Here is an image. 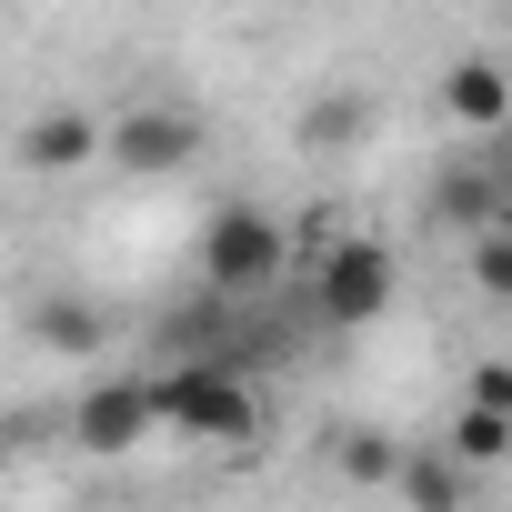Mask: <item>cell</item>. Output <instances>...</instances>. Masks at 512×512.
Segmentation results:
<instances>
[{
    "label": "cell",
    "instance_id": "1",
    "mask_svg": "<svg viewBox=\"0 0 512 512\" xmlns=\"http://www.w3.org/2000/svg\"><path fill=\"white\" fill-rule=\"evenodd\" d=\"M161 432H181L201 452H251L262 442V382L231 352H171L161 362Z\"/></svg>",
    "mask_w": 512,
    "mask_h": 512
},
{
    "label": "cell",
    "instance_id": "2",
    "mask_svg": "<svg viewBox=\"0 0 512 512\" xmlns=\"http://www.w3.org/2000/svg\"><path fill=\"white\" fill-rule=\"evenodd\" d=\"M282 272H292V231H282V211H262V201H221V211L201 221V282H211L221 302L272 292Z\"/></svg>",
    "mask_w": 512,
    "mask_h": 512
},
{
    "label": "cell",
    "instance_id": "3",
    "mask_svg": "<svg viewBox=\"0 0 512 512\" xmlns=\"http://www.w3.org/2000/svg\"><path fill=\"white\" fill-rule=\"evenodd\" d=\"M392 302H402V251H392V241H372V231L322 241V262H312V312H322L332 332H372Z\"/></svg>",
    "mask_w": 512,
    "mask_h": 512
},
{
    "label": "cell",
    "instance_id": "4",
    "mask_svg": "<svg viewBox=\"0 0 512 512\" xmlns=\"http://www.w3.org/2000/svg\"><path fill=\"white\" fill-rule=\"evenodd\" d=\"M61 432H71V452H91V462H131V452L161 432V372H101V382H81L71 412H61Z\"/></svg>",
    "mask_w": 512,
    "mask_h": 512
},
{
    "label": "cell",
    "instance_id": "5",
    "mask_svg": "<svg viewBox=\"0 0 512 512\" xmlns=\"http://www.w3.org/2000/svg\"><path fill=\"white\" fill-rule=\"evenodd\" d=\"M191 151H201V111H181V101H131L111 121V161L131 181H171Z\"/></svg>",
    "mask_w": 512,
    "mask_h": 512
},
{
    "label": "cell",
    "instance_id": "6",
    "mask_svg": "<svg viewBox=\"0 0 512 512\" xmlns=\"http://www.w3.org/2000/svg\"><path fill=\"white\" fill-rule=\"evenodd\" d=\"M21 171H91V161H111V121H91V111H71V101H51V111H31L21 121Z\"/></svg>",
    "mask_w": 512,
    "mask_h": 512
},
{
    "label": "cell",
    "instance_id": "7",
    "mask_svg": "<svg viewBox=\"0 0 512 512\" xmlns=\"http://www.w3.org/2000/svg\"><path fill=\"white\" fill-rule=\"evenodd\" d=\"M442 121H452V131H482V141H492V131H512V71H502V61H482V51H472V61H452V71H442Z\"/></svg>",
    "mask_w": 512,
    "mask_h": 512
},
{
    "label": "cell",
    "instance_id": "8",
    "mask_svg": "<svg viewBox=\"0 0 512 512\" xmlns=\"http://www.w3.org/2000/svg\"><path fill=\"white\" fill-rule=\"evenodd\" d=\"M21 332H31V352H51V362H101V342H111V322H101L81 292H41V302L21 312Z\"/></svg>",
    "mask_w": 512,
    "mask_h": 512
},
{
    "label": "cell",
    "instance_id": "9",
    "mask_svg": "<svg viewBox=\"0 0 512 512\" xmlns=\"http://www.w3.org/2000/svg\"><path fill=\"white\" fill-rule=\"evenodd\" d=\"M392 492H402L412 512H472V462H462L452 442H412Z\"/></svg>",
    "mask_w": 512,
    "mask_h": 512
},
{
    "label": "cell",
    "instance_id": "10",
    "mask_svg": "<svg viewBox=\"0 0 512 512\" xmlns=\"http://www.w3.org/2000/svg\"><path fill=\"white\" fill-rule=\"evenodd\" d=\"M292 141H302L312 161H342L352 141H372V91H322V101L292 121Z\"/></svg>",
    "mask_w": 512,
    "mask_h": 512
},
{
    "label": "cell",
    "instance_id": "11",
    "mask_svg": "<svg viewBox=\"0 0 512 512\" xmlns=\"http://www.w3.org/2000/svg\"><path fill=\"white\" fill-rule=\"evenodd\" d=\"M432 211H442V221H462V231H502V181H492V161L442 171V181H432Z\"/></svg>",
    "mask_w": 512,
    "mask_h": 512
},
{
    "label": "cell",
    "instance_id": "12",
    "mask_svg": "<svg viewBox=\"0 0 512 512\" xmlns=\"http://www.w3.org/2000/svg\"><path fill=\"white\" fill-rule=\"evenodd\" d=\"M452 452H462L472 472L512 462V412H492V402H462V422H452Z\"/></svg>",
    "mask_w": 512,
    "mask_h": 512
},
{
    "label": "cell",
    "instance_id": "13",
    "mask_svg": "<svg viewBox=\"0 0 512 512\" xmlns=\"http://www.w3.org/2000/svg\"><path fill=\"white\" fill-rule=\"evenodd\" d=\"M402 452H412V442H392V432H352V442H342V482L392 492V482H402Z\"/></svg>",
    "mask_w": 512,
    "mask_h": 512
},
{
    "label": "cell",
    "instance_id": "14",
    "mask_svg": "<svg viewBox=\"0 0 512 512\" xmlns=\"http://www.w3.org/2000/svg\"><path fill=\"white\" fill-rule=\"evenodd\" d=\"M472 282L512 312V231H472Z\"/></svg>",
    "mask_w": 512,
    "mask_h": 512
},
{
    "label": "cell",
    "instance_id": "15",
    "mask_svg": "<svg viewBox=\"0 0 512 512\" xmlns=\"http://www.w3.org/2000/svg\"><path fill=\"white\" fill-rule=\"evenodd\" d=\"M472 402H492V412H512V362H472Z\"/></svg>",
    "mask_w": 512,
    "mask_h": 512
},
{
    "label": "cell",
    "instance_id": "16",
    "mask_svg": "<svg viewBox=\"0 0 512 512\" xmlns=\"http://www.w3.org/2000/svg\"><path fill=\"white\" fill-rule=\"evenodd\" d=\"M41 432H51V412H21V422H0V462H21Z\"/></svg>",
    "mask_w": 512,
    "mask_h": 512
}]
</instances>
